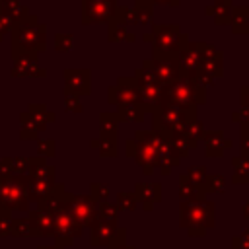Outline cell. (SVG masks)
<instances>
[{
	"instance_id": "17",
	"label": "cell",
	"mask_w": 249,
	"mask_h": 249,
	"mask_svg": "<svg viewBox=\"0 0 249 249\" xmlns=\"http://www.w3.org/2000/svg\"><path fill=\"white\" fill-rule=\"evenodd\" d=\"M181 134H183V136H185L193 146H196V142L204 136V126H202V123L195 117V119H189V121L185 123V126H183Z\"/></svg>"
},
{
	"instance_id": "5",
	"label": "cell",
	"mask_w": 249,
	"mask_h": 249,
	"mask_svg": "<svg viewBox=\"0 0 249 249\" xmlns=\"http://www.w3.org/2000/svg\"><path fill=\"white\" fill-rule=\"evenodd\" d=\"M154 126L156 130L163 132V134H177L183 130L185 123L189 119H195L196 113H189V111H183L179 107H173V105H165V103H158L154 109Z\"/></svg>"
},
{
	"instance_id": "2",
	"label": "cell",
	"mask_w": 249,
	"mask_h": 249,
	"mask_svg": "<svg viewBox=\"0 0 249 249\" xmlns=\"http://www.w3.org/2000/svg\"><path fill=\"white\" fill-rule=\"evenodd\" d=\"M154 60H177L179 53L189 45V35L181 33L179 25L154 23Z\"/></svg>"
},
{
	"instance_id": "16",
	"label": "cell",
	"mask_w": 249,
	"mask_h": 249,
	"mask_svg": "<svg viewBox=\"0 0 249 249\" xmlns=\"http://www.w3.org/2000/svg\"><path fill=\"white\" fill-rule=\"evenodd\" d=\"M150 109L142 103H126V105H121L119 117L124 119V121H144V115Z\"/></svg>"
},
{
	"instance_id": "12",
	"label": "cell",
	"mask_w": 249,
	"mask_h": 249,
	"mask_svg": "<svg viewBox=\"0 0 249 249\" xmlns=\"http://www.w3.org/2000/svg\"><path fill=\"white\" fill-rule=\"evenodd\" d=\"M204 144H206V150H204V154L208 156V158H220L222 154H224V150L226 148H230V140L220 132V130H204Z\"/></svg>"
},
{
	"instance_id": "29",
	"label": "cell",
	"mask_w": 249,
	"mask_h": 249,
	"mask_svg": "<svg viewBox=\"0 0 249 249\" xmlns=\"http://www.w3.org/2000/svg\"><path fill=\"white\" fill-rule=\"evenodd\" d=\"M241 214H243L245 220H249V202H245V204L241 206Z\"/></svg>"
},
{
	"instance_id": "23",
	"label": "cell",
	"mask_w": 249,
	"mask_h": 249,
	"mask_svg": "<svg viewBox=\"0 0 249 249\" xmlns=\"http://www.w3.org/2000/svg\"><path fill=\"white\" fill-rule=\"evenodd\" d=\"M241 158L249 161V126L241 124Z\"/></svg>"
},
{
	"instance_id": "13",
	"label": "cell",
	"mask_w": 249,
	"mask_h": 249,
	"mask_svg": "<svg viewBox=\"0 0 249 249\" xmlns=\"http://www.w3.org/2000/svg\"><path fill=\"white\" fill-rule=\"evenodd\" d=\"M179 195H181V202H195V200H202L204 198V189L195 185V183H191L187 179V175H181Z\"/></svg>"
},
{
	"instance_id": "28",
	"label": "cell",
	"mask_w": 249,
	"mask_h": 249,
	"mask_svg": "<svg viewBox=\"0 0 249 249\" xmlns=\"http://www.w3.org/2000/svg\"><path fill=\"white\" fill-rule=\"evenodd\" d=\"M181 0H152V4H165V6H179Z\"/></svg>"
},
{
	"instance_id": "24",
	"label": "cell",
	"mask_w": 249,
	"mask_h": 249,
	"mask_svg": "<svg viewBox=\"0 0 249 249\" xmlns=\"http://www.w3.org/2000/svg\"><path fill=\"white\" fill-rule=\"evenodd\" d=\"M119 204L126 210H132L136 206V198H134V193H121L119 195Z\"/></svg>"
},
{
	"instance_id": "7",
	"label": "cell",
	"mask_w": 249,
	"mask_h": 249,
	"mask_svg": "<svg viewBox=\"0 0 249 249\" xmlns=\"http://www.w3.org/2000/svg\"><path fill=\"white\" fill-rule=\"evenodd\" d=\"M109 97L113 103H121V105L140 103V91H138V84H136L134 76L132 78H121L119 86H115L109 91Z\"/></svg>"
},
{
	"instance_id": "1",
	"label": "cell",
	"mask_w": 249,
	"mask_h": 249,
	"mask_svg": "<svg viewBox=\"0 0 249 249\" xmlns=\"http://www.w3.org/2000/svg\"><path fill=\"white\" fill-rule=\"evenodd\" d=\"M204 99H206L204 86L198 84L196 80H189V78L181 76L175 82L163 86L160 103L173 105V107H179L189 113H196V105L204 103Z\"/></svg>"
},
{
	"instance_id": "26",
	"label": "cell",
	"mask_w": 249,
	"mask_h": 249,
	"mask_svg": "<svg viewBox=\"0 0 249 249\" xmlns=\"http://www.w3.org/2000/svg\"><path fill=\"white\" fill-rule=\"evenodd\" d=\"M101 210H103L101 214H103V218H105V220H109V218H111V222H115V220H117V208H115L113 204H103V206H101Z\"/></svg>"
},
{
	"instance_id": "9",
	"label": "cell",
	"mask_w": 249,
	"mask_h": 249,
	"mask_svg": "<svg viewBox=\"0 0 249 249\" xmlns=\"http://www.w3.org/2000/svg\"><path fill=\"white\" fill-rule=\"evenodd\" d=\"M150 66H152V72L161 86H167V84L175 82L177 78H181V70H179L177 60H154V58H150Z\"/></svg>"
},
{
	"instance_id": "27",
	"label": "cell",
	"mask_w": 249,
	"mask_h": 249,
	"mask_svg": "<svg viewBox=\"0 0 249 249\" xmlns=\"http://www.w3.org/2000/svg\"><path fill=\"white\" fill-rule=\"evenodd\" d=\"M241 107H249V86L241 88Z\"/></svg>"
},
{
	"instance_id": "22",
	"label": "cell",
	"mask_w": 249,
	"mask_h": 249,
	"mask_svg": "<svg viewBox=\"0 0 249 249\" xmlns=\"http://www.w3.org/2000/svg\"><path fill=\"white\" fill-rule=\"evenodd\" d=\"M185 175H187V179H189L191 183L202 187V183H204V179H206V169H204L202 165H195V167H191Z\"/></svg>"
},
{
	"instance_id": "4",
	"label": "cell",
	"mask_w": 249,
	"mask_h": 249,
	"mask_svg": "<svg viewBox=\"0 0 249 249\" xmlns=\"http://www.w3.org/2000/svg\"><path fill=\"white\" fill-rule=\"evenodd\" d=\"M181 226L195 237L204 235L214 226V202L202 198L195 202H181Z\"/></svg>"
},
{
	"instance_id": "18",
	"label": "cell",
	"mask_w": 249,
	"mask_h": 249,
	"mask_svg": "<svg viewBox=\"0 0 249 249\" xmlns=\"http://www.w3.org/2000/svg\"><path fill=\"white\" fill-rule=\"evenodd\" d=\"M167 140H169V146H171V152L179 158V160H183V158H187V154H189V150L191 148H195L181 132H177V134H167Z\"/></svg>"
},
{
	"instance_id": "10",
	"label": "cell",
	"mask_w": 249,
	"mask_h": 249,
	"mask_svg": "<svg viewBox=\"0 0 249 249\" xmlns=\"http://www.w3.org/2000/svg\"><path fill=\"white\" fill-rule=\"evenodd\" d=\"M88 12H91L93 21H115L121 8L117 6V0H91Z\"/></svg>"
},
{
	"instance_id": "30",
	"label": "cell",
	"mask_w": 249,
	"mask_h": 249,
	"mask_svg": "<svg viewBox=\"0 0 249 249\" xmlns=\"http://www.w3.org/2000/svg\"><path fill=\"white\" fill-rule=\"evenodd\" d=\"M144 41L152 43V41H154V35H152V33H144Z\"/></svg>"
},
{
	"instance_id": "6",
	"label": "cell",
	"mask_w": 249,
	"mask_h": 249,
	"mask_svg": "<svg viewBox=\"0 0 249 249\" xmlns=\"http://www.w3.org/2000/svg\"><path fill=\"white\" fill-rule=\"evenodd\" d=\"M195 45H196V51L200 54V66H198V72H196L195 80L206 88L216 78H220L224 74L222 72V53L216 51L208 43H195Z\"/></svg>"
},
{
	"instance_id": "3",
	"label": "cell",
	"mask_w": 249,
	"mask_h": 249,
	"mask_svg": "<svg viewBox=\"0 0 249 249\" xmlns=\"http://www.w3.org/2000/svg\"><path fill=\"white\" fill-rule=\"evenodd\" d=\"M165 134L160 130H138L134 134V154L132 158L142 167L146 175L154 173L156 167H160V146L163 144Z\"/></svg>"
},
{
	"instance_id": "19",
	"label": "cell",
	"mask_w": 249,
	"mask_h": 249,
	"mask_svg": "<svg viewBox=\"0 0 249 249\" xmlns=\"http://www.w3.org/2000/svg\"><path fill=\"white\" fill-rule=\"evenodd\" d=\"M231 165H233V183L237 185L249 183V161L241 156H235L231 160Z\"/></svg>"
},
{
	"instance_id": "8",
	"label": "cell",
	"mask_w": 249,
	"mask_h": 249,
	"mask_svg": "<svg viewBox=\"0 0 249 249\" xmlns=\"http://www.w3.org/2000/svg\"><path fill=\"white\" fill-rule=\"evenodd\" d=\"M177 64H179V70H181V76H183V78L195 80V76H196V72H198V66H200V54H198L195 43H189V45L179 53Z\"/></svg>"
},
{
	"instance_id": "21",
	"label": "cell",
	"mask_w": 249,
	"mask_h": 249,
	"mask_svg": "<svg viewBox=\"0 0 249 249\" xmlns=\"http://www.w3.org/2000/svg\"><path fill=\"white\" fill-rule=\"evenodd\" d=\"M109 37H111V41H128V43H132L136 39L134 33L124 29V23H113V29H111Z\"/></svg>"
},
{
	"instance_id": "15",
	"label": "cell",
	"mask_w": 249,
	"mask_h": 249,
	"mask_svg": "<svg viewBox=\"0 0 249 249\" xmlns=\"http://www.w3.org/2000/svg\"><path fill=\"white\" fill-rule=\"evenodd\" d=\"M230 23H231L233 33H249V8L247 6L233 8Z\"/></svg>"
},
{
	"instance_id": "11",
	"label": "cell",
	"mask_w": 249,
	"mask_h": 249,
	"mask_svg": "<svg viewBox=\"0 0 249 249\" xmlns=\"http://www.w3.org/2000/svg\"><path fill=\"white\" fill-rule=\"evenodd\" d=\"M134 198L140 200L146 210H152L154 202L161 200V185L160 183H138L134 187Z\"/></svg>"
},
{
	"instance_id": "20",
	"label": "cell",
	"mask_w": 249,
	"mask_h": 249,
	"mask_svg": "<svg viewBox=\"0 0 249 249\" xmlns=\"http://www.w3.org/2000/svg\"><path fill=\"white\" fill-rule=\"evenodd\" d=\"M224 187H226V183H224L222 175H206V179L202 183L204 193H222Z\"/></svg>"
},
{
	"instance_id": "14",
	"label": "cell",
	"mask_w": 249,
	"mask_h": 249,
	"mask_svg": "<svg viewBox=\"0 0 249 249\" xmlns=\"http://www.w3.org/2000/svg\"><path fill=\"white\" fill-rule=\"evenodd\" d=\"M231 12H233L231 0H216L214 6H208V8H206V14H208V16H214V21H216L218 25L230 23Z\"/></svg>"
},
{
	"instance_id": "25",
	"label": "cell",
	"mask_w": 249,
	"mask_h": 249,
	"mask_svg": "<svg viewBox=\"0 0 249 249\" xmlns=\"http://www.w3.org/2000/svg\"><path fill=\"white\" fill-rule=\"evenodd\" d=\"M231 249H249V230H245L239 237L231 239Z\"/></svg>"
}]
</instances>
